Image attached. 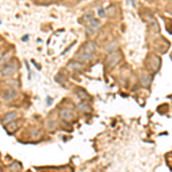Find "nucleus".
Listing matches in <instances>:
<instances>
[{
	"mask_svg": "<svg viewBox=\"0 0 172 172\" xmlns=\"http://www.w3.org/2000/svg\"><path fill=\"white\" fill-rule=\"evenodd\" d=\"M47 102H48V106H50V103H52V99L49 98V97L47 98Z\"/></svg>",
	"mask_w": 172,
	"mask_h": 172,
	"instance_id": "f8f14e48",
	"label": "nucleus"
},
{
	"mask_svg": "<svg viewBox=\"0 0 172 172\" xmlns=\"http://www.w3.org/2000/svg\"><path fill=\"white\" fill-rule=\"evenodd\" d=\"M118 60H120V55H118L117 53H113V54L108 57V64H109V67H114V66L118 62Z\"/></svg>",
	"mask_w": 172,
	"mask_h": 172,
	"instance_id": "6e6552de",
	"label": "nucleus"
},
{
	"mask_svg": "<svg viewBox=\"0 0 172 172\" xmlns=\"http://www.w3.org/2000/svg\"><path fill=\"white\" fill-rule=\"evenodd\" d=\"M92 57H93V55H90V54H85V53H78L77 55H76V61H78V62H80V63H83V62H88V61H91L92 60Z\"/></svg>",
	"mask_w": 172,
	"mask_h": 172,
	"instance_id": "20e7f679",
	"label": "nucleus"
},
{
	"mask_svg": "<svg viewBox=\"0 0 172 172\" xmlns=\"http://www.w3.org/2000/svg\"><path fill=\"white\" fill-rule=\"evenodd\" d=\"M0 172H2V170H1V169H0Z\"/></svg>",
	"mask_w": 172,
	"mask_h": 172,
	"instance_id": "ddd939ff",
	"label": "nucleus"
},
{
	"mask_svg": "<svg viewBox=\"0 0 172 172\" xmlns=\"http://www.w3.org/2000/svg\"><path fill=\"white\" fill-rule=\"evenodd\" d=\"M99 15H100V16H103V15H104V10H103L102 8H99Z\"/></svg>",
	"mask_w": 172,
	"mask_h": 172,
	"instance_id": "9d476101",
	"label": "nucleus"
},
{
	"mask_svg": "<svg viewBox=\"0 0 172 172\" xmlns=\"http://www.w3.org/2000/svg\"><path fill=\"white\" fill-rule=\"evenodd\" d=\"M16 118H17V113H8V114L5 115L2 122H3V124L6 125V124L10 123V122H14Z\"/></svg>",
	"mask_w": 172,
	"mask_h": 172,
	"instance_id": "39448f33",
	"label": "nucleus"
},
{
	"mask_svg": "<svg viewBox=\"0 0 172 172\" xmlns=\"http://www.w3.org/2000/svg\"><path fill=\"white\" fill-rule=\"evenodd\" d=\"M16 70H17V64L15 62H10L3 66V68L0 71V75L2 77H10L16 73Z\"/></svg>",
	"mask_w": 172,
	"mask_h": 172,
	"instance_id": "f257e3e1",
	"label": "nucleus"
},
{
	"mask_svg": "<svg viewBox=\"0 0 172 172\" xmlns=\"http://www.w3.org/2000/svg\"><path fill=\"white\" fill-rule=\"evenodd\" d=\"M46 1H49V0H46Z\"/></svg>",
	"mask_w": 172,
	"mask_h": 172,
	"instance_id": "4468645a",
	"label": "nucleus"
},
{
	"mask_svg": "<svg viewBox=\"0 0 172 172\" xmlns=\"http://www.w3.org/2000/svg\"><path fill=\"white\" fill-rule=\"evenodd\" d=\"M26 39H29V35H25V36L22 37V40H23V41H26Z\"/></svg>",
	"mask_w": 172,
	"mask_h": 172,
	"instance_id": "9b49d317",
	"label": "nucleus"
},
{
	"mask_svg": "<svg viewBox=\"0 0 172 172\" xmlns=\"http://www.w3.org/2000/svg\"><path fill=\"white\" fill-rule=\"evenodd\" d=\"M60 116H61V118H62L63 121L69 122V121H71V120L74 118V111H73L71 109L66 108V109H62V110H61Z\"/></svg>",
	"mask_w": 172,
	"mask_h": 172,
	"instance_id": "7ed1b4c3",
	"label": "nucleus"
},
{
	"mask_svg": "<svg viewBox=\"0 0 172 172\" xmlns=\"http://www.w3.org/2000/svg\"><path fill=\"white\" fill-rule=\"evenodd\" d=\"M17 127H19V124L14 121V122H10V123H9V125L7 126V130H8L9 132H14Z\"/></svg>",
	"mask_w": 172,
	"mask_h": 172,
	"instance_id": "1a4fd4ad",
	"label": "nucleus"
},
{
	"mask_svg": "<svg viewBox=\"0 0 172 172\" xmlns=\"http://www.w3.org/2000/svg\"><path fill=\"white\" fill-rule=\"evenodd\" d=\"M16 97H17V92L15 88H9V91H7L5 93V99L7 101H12V100L16 99Z\"/></svg>",
	"mask_w": 172,
	"mask_h": 172,
	"instance_id": "0eeeda50",
	"label": "nucleus"
},
{
	"mask_svg": "<svg viewBox=\"0 0 172 172\" xmlns=\"http://www.w3.org/2000/svg\"><path fill=\"white\" fill-rule=\"evenodd\" d=\"M68 68L70 70H73V71H78V70H80L83 68V63H80V62L75 60V61H71V62L68 63Z\"/></svg>",
	"mask_w": 172,
	"mask_h": 172,
	"instance_id": "423d86ee",
	"label": "nucleus"
},
{
	"mask_svg": "<svg viewBox=\"0 0 172 172\" xmlns=\"http://www.w3.org/2000/svg\"><path fill=\"white\" fill-rule=\"evenodd\" d=\"M95 44L93 41H87L85 43L83 46H82V53H85V54H90V55H93L94 52H95Z\"/></svg>",
	"mask_w": 172,
	"mask_h": 172,
	"instance_id": "f03ea898",
	"label": "nucleus"
},
{
	"mask_svg": "<svg viewBox=\"0 0 172 172\" xmlns=\"http://www.w3.org/2000/svg\"><path fill=\"white\" fill-rule=\"evenodd\" d=\"M0 23H1V22H0Z\"/></svg>",
	"mask_w": 172,
	"mask_h": 172,
	"instance_id": "2eb2a0df",
	"label": "nucleus"
}]
</instances>
